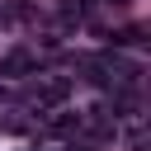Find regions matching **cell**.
I'll use <instances>...</instances> for the list:
<instances>
[{"label": "cell", "mask_w": 151, "mask_h": 151, "mask_svg": "<svg viewBox=\"0 0 151 151\" xmlns=\"http://www.w3.org/2000/svg\"><path fill=\"white\" fill-rule=\"evenodd\" d=\"M66 94H71V80L66 76H52V80H42L33 90V109H57V104H66Z\"/></svg>", "instance_id": "1"}, {"label": "cell", "mask_w": 151, "mask_h": 151, "mask_svg": "<svg viewBox=\"0 0 151 151\" xmlns=\"http://www.w3.org/2000/svg\"><path fill=\"white\" fill-rule=\"evenodd\" d=\"M0 76H9V80L38 76V57H33V52H9V57H0Z\"/></svg>", "instance_id": "2"}, {"label": "cell", "mask_w": 151, "mask_h": 151, "mask_svg": "<svg viewBox=\"0 0 151 151\" xmlns=\"http://www.w3.org/2000/svg\"><path fill=\"white\" fill-rule=\"evenodd\" d=\"M71 132H80V113H57V118H47V137H71Z\"/></svg>", "instance_id": "3"}, {"label": "cell", "mask_w": 151, "mask_h": 151, "mask_svg": "<svg viewBox=\"0 0 151 151\" xmlns=\"http://www.w3.org/2000/svg\"><path fill=\"white\" fill-rule=\"evenodd\" d=\"M33 14H38L33 0H5V14H0V19L9 24V19H33Z\"/></svg>", "instance_id": "4"}, {"label": "cell", "mask_w": 151, "mask_h": 151, "mask_svg": "<svg viewBox=\"0 0 151 151\" xmlns=\"http://www.w3.org/2000/svg\"><path fill=\"white\" fill-rule=\"evenodd\" d=\"M71 151H99L94 142H71Z\"/></svg>", "instance_id": "5"}]
</instances>
